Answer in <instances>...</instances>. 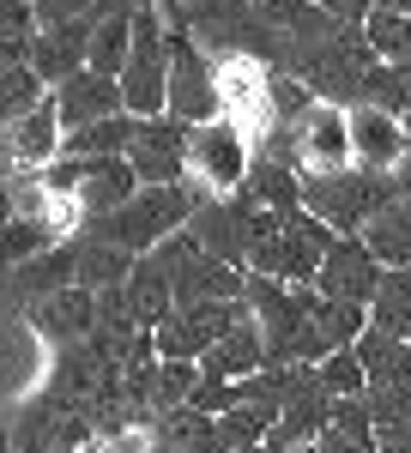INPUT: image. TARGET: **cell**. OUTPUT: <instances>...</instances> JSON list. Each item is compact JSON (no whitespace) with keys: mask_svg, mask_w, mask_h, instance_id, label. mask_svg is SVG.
<instances>
[{"mask_svg":"<svg viewBox=\"0 0 411 453\" xmlns=\"http://www.w3.org/2000/svg\"><path fill=\"white\" fill-rule=\"evenodd\" d=\"M363 405H369V418H376V429L411 423V375H406V381H376L369 393H363Z\"/></svg>","mask_w":411,"mask_h":453,"instance_id":"obj_28","label":"cell"},{"mask_svg":"<svg viewBox=\"0 0 411 453\" xmlns=\"http://www.w3.org/2000/svg\"><path fill=\"white\" fill-rule=\"evenodd\" d=\"M91 36H97V19H67V25H43L31 42V67L43 73V85H67L79 67H91Z\"/></svg>","mask_w":411,"mask_h":453,"instance_id":"obj_11","label":"cell"},{"mask_svg":"<svg viewBox=\"0 0 411 453\" xmlns=\"http://www.w3.org/2000/svg\"><path fill=\"white\" fill-rule=\"evenodd\" d=\"M55 242H73V236H61L55 224H43V218H6V260L19 266V260H36L43 248Z\"/></svg>","mask_w":411,"mask_h":453,"instance_id":"obj_26","label":"cell"},{"mask_svg":"<svg viewBox=\"0 0 411 453\" xmlns=\"http://www.w3.org/2000/svg\"><path fill=\"white\" fill-rule=\"evenodd\" d=\"M61 151H67V121H61V104L55 97L43 109H31V115H19V121H6V164H12V175L49 170Z\"/></svg>","mask_w":411,"mask_h":453,"instance_id":"obj_9","label":"cell"},{"mask_svg":"<svg viewBox=\"0 0 411 453\" xmlns=\"http://www.w3.org/2000/svg\"><path fill=\"white\" fill-rule=\"evenodd\" d=\"M399 73H406V85H411V61H406V67H399Z\"/></svg>","mask_w":411,"mask_h":453,"instance_id":"obj_34","label":"cell"},{"mask_svg":"<svg viewBox=\"0 0 411 453\" xmlns=\"http://www.w3.org/2000/svg\"><path fill=\"white\" fill-rule=\"evenodd\" d=\"M128 115H170V25L164 6H139L134 19V55L121 67Z\"/></svg>","mask_w":411,"mask_h":453,"instance_id":"obj_4","label":"cell"},{"mask_svg":"<svg viewBox=\"0 0 411 453\" xmlns=\"http://www.w3.org/2000/svg\"><path fill=\"white\" fill-rule=\"evenodd\" d=\"M194 206H200V194H194L188 181H175V188H139L128 206L109 211V218H97L91 230L109 236V242H121L128 254H151V248L170 242L175 230H188Z\"/></svg>","mask_w":411,"mask_h":453,"instance_id":"obj_2","label":"cell"},{"mask_svg":"<svg viewBox=\"0 0 411 453\" xmlns=\"http://www.w3.org/2000/svg\"><path fill=\"white\" fill-rule=\"evenodd\" d=\"M267 369V333H260V320L248 314L230 339H218V345L200 357V375L212 381H248V375H260Z\"/></svg>","mask_w":411,"mask_h":453,"instance_id":"obj_16","label":"cell"},{"mask_svg":"<svg viewBox=\"0 0 411 453\" xmlns=\"http://www.w3.org/2000/svg\"><path fill=\"white\" fill-rule=\"evenodd\" d=\"M73 248H79V284L85 290H109V284H128L139 266V254H128L121 242H109V236H97L91 224L73 236Z\"/></svg>","mask_w":411,"mask_h":453,"instance_id":"obj_17","label":"cell"},{"mask_svg":"<svg viewBox=\"0 0 411 453\" xmlns=\"http://www.w3.org/2000/svg\"><path fill=\"white\" fill-rule=\"evenodd\" d=\"M321 381H327L333 399H363V393H369V369H363L357 350H333V357L321 363Z\"/></svg>","mask_w":411,"mask_h":453,"instance_id":"obj_27","label":"cell"},{"mask_svg":"<svg viewBox=\"0 0 411 453\" xmlns=\"http://www.w3.org/2000/svg\"><path fill=\"white\" fill-rule=\"evenodd\" d=\"M248 170H254V140L242 134L230 115L194 127V140H188V188L200 200H230V194H242L248 188Z\"/></svg>","mask_w":411,"mask_h":453,"instance_id":"obj_3","label":"cell"},{"mask_svg":"<svg viewBox=\"0 0 411 453\" xmlns=\"http://www.w3.org/2000/svg\"><path fill=\"white\" fill-rule=\"evenodd\" d=\"M158 448H175V453H224L218 441V418H206L194 405H182L170 418L158 423Z\"/></svg>","mask_w":411,"mask_h":453,"instance_id":"obj_22","label":"cell"},{"mask_svg":"<svg viewBox=\"0 0 411 453\" xmlns=\"http://www.w3.org/2000/svg\"><path fill=\"white\" fill-rule=\"evenodd\" d=\"M363 36H369V49H376L381 61H393V67H406V61H411V12L376 6L369 25H363Z\"/></svg>","mask_w":411,"mask_h":453,"instance_id":"obj_23","label":"cell"},{"mask_svg":"<svg viewBox=\"0 0 411 453\" xmlns=\"http://www.w3.org/2000/svg\"><path fill=\"white\" fill-rule=\"evenodd\" d=\"M55 104H61V121H67V134L91 127V121H109V115H128L121 79H109V73H97V67H79L67 85H55Z\"/></svg>","mask_w":411,"mask_h":453,"instance_id":"obj_12","label":"cell"},{"mask_svg":"<svg viewBox=\"0 0 411 453\" xmlns=\"http://www.w3.org/2000/svg\"><path fill=\"white\" fill-rule=\"evenodd\" d=\"M242 320H248V303H182L170 309L158 326H151V339H158V357H170V363H200L206 350L218 345V339H230Z\"/></svg>","mask_w":411,"mask_h":453,"instance_id":"obj_6","label":"cell"},{"mask_svg":"<svg viewBox=\"0 0 411 453\" xmlns=\"http://www.w3.org/2000/svg\"><path fill=\"white\" fill-rule=\"evenodd\" d=\"M376 453H411V423H393V429H376Z\"/></svg>","mask_w":411,"mask_h":453,"instance_id":"obj_30","label":"cell"},{"mask_svg":"<svg viewBox=\"0 0 411 453\" xmlns=\"http://www.w3.org/2000/svg\"><path fill=\"white\" fill-rule=\"evenodd\" d=\"M381 279H387V266L376 260V248L363 242V236H339L333 254L321 260V273H314V290L321 296H339V303H376Z\"/></svg>","mask_w":411,"mask_h":453,"instance_id":"obj_8","label":"cell"},{"mask_svg":"<svg viewBox=\"0 0 411 453\" xmlns=\"http://www.w3.org/2000/svg\"><path fill=\"white\" fill-rule=\"evenodd\" d=\"M170 115L188 121V127L224 115V104H218V55L175 19H170Z\"/></svg>","mask_w":411,"mask_h":453,"instance_id":"obj_5","label":"cell"},{"mask_svg":"<svg viewBox=\"0 0 411 453\" xmlns=\"http://www.w3.org/2000/svg\"><path fill=\"white\" fill-rule=\"evenodd\" d=\"M363 242L376 248L381 266H411V200H406V194H399L393 206H381L376 218H369Z\"/></svg>","mask_w":411,"mask_h":453,"instance_id":"obj_21","label":"cell"},{"mask_svg":"<svg viewBox=\"0 0 411 453\" xmlns=\"http://www.w3.org/2000/svg\"><path fill=\"white\" fill-rule=\"evenodd\" d=\"M79 164H85V175H79V194H73V200H79V211H85V224L121 211L139 188H145L128 157H79Z\"/></svg>","mask_w":411,"mask_h":453,"instance_id":"obj_13","label":"cell"},{"mask_svg":"<svg viewBox=\"0 0 411 453\" xmlns=\"http://www.w3.org/2000/svg\"><path fill=\"white\" fill-rule=\"evenodd\" d=\"M393 188H399V194H406V200H411V151H406V157H399V170H393Z\"/></svg>","mask_w":411,"mask_h":453,"instance_id":"obj_31","label":"cell"},{"mask_svg":"<svg viewBox=\"0 0 411 453\" xmlns=\"http://www.w3.org/2000/svg\"><path fill=\"white\" fill-rule=\"evenodd\" d=\"M314 448L321 453H376V418H369V405L363 399H339L333 423L314 435Z\"/></svg>","mask_w":411,"mask_h":453,"instance_id":"obj_20","label":"cell"},{"mask_svg":"<svg viewBox=\"0 0 411 453\" xmlns=\"http://www.w3.org/2000/svg\"><path fill=\"white\" fill-rule=\"evenodd\" d=\"M79 284V248L73 242H55L43 248L36 260H19L12 266V296L31 309V303H43V296H55V290H73Z\"/></svg>","mask_w":411,"mask_h":453,"instance_id":"obj_15","label":"cell"},{"mask_svg":"<svg viewBox=\"0 0 411 453\" xmlns=\"http://www.w3.org/2000/svg\"><path fill=\"white\" fill-rule=\"evenodd\" d=\"M237 453H291V448H278L273 435H267V441H254V448H237Z\"/></svg>","mask_w":411,"mask_h":453,"instance_id":"obj_32","label":"cell"},{"mask_svg":"<svg viewBox=\"0 0 411 453\" xmlns=\"http://www.w3.org/2000/svg\"><path fill=\"white\" fill-rule=\"evenodd\" d=\"M25 320H31V326H36V333H43V339H49L55 350L85 345V339L97 333V290H85V284H73V290H55V296L31 303V309H25Z\"/></svg>","mask_w":411,"mask_h":453,"instance_id":"obj_10","label":"cell"},{"mask_svg":"<svg viewBox=\"0 0 411 453\" xmlns=\"http://www.w3.org/2000/svg\"><path fill=\"white\" fill-rule=\"evenodd\" d=\"M248 194H254V200H260L267 211H278V218H291V211H308V206H303V170H297V164H284V157H267V151H254Z\"/></svg>","mask_w":411,"mask_h":453,"instance_id":"obj_18","label":"cell"},{"mask_svg":"<svg viewBox=\"0 0 411 453\" xmlns=\"http://www.w3.org/2000/svg\"><path fill=\"white\" fill-rule=\"evenodd\" d=\"M393 200H399L393 175L363 170V164H351V170H327V175H303V206L314 211L321 224H333L339 236H363L369 218H376L381 206H393Z\"/></svg>","mask_w":411,"mask_h":453,"instance_id":"obj_1","label":"cell"},{"mask_svg":"<svg viewBox=\"0 0 411 453\" xmlns=\"http://www.w3.org/2000/svg\"><path fill=\"white\" fill-rule=\"evenodd\" d=\"M55 97L49 85H43V73L36 67H0V115L6 121H19V115H31Z\"/></svg>","mask_w":411,"mask_h":453,"instance_id":"obj_25","label":"cell"},{"mask_svg":"<svg viewBox=\"0 0 411 453\" xmlns=\"http://www.w3.org/2000/svg\"><path fill=\"white\" fill-rule=\"evenodd\" d=\"M188 405L206 411V418H224V411H237V405H242V393H237V381H212V375H200V387H194Z\"/></svg>","mask_w":411,"mask_h":453,"instance_id":"obj_29","label":"cell"},{"mask_svg":"<svg viewBox=\"0 0 411 453\" xmlns=\"http://www.w3.org/2000/svg\"><path fill=\"white\" fill-rule=\"evenodd\" d=\"M134 6H170V0H134Z\"/></svg>","mask_w":411,"mask_h":453,"instance_id":"obj_33","label":"cell"},{"mask_svg":"<svg viewBox=\"0 0 411 453\" xmlns=\"http://www.w3.org/2000/svg\"><path fill=\"white\" fill-rule=\"evenodd\" d=\"M188 140H194L188 121H175V115H139L128 164L139 170L145 188H175V181H188Z\"/></svg>","mask_w":411,"mask_h":453,"instance_id":"obj_7","label":"cell"},{"mask_svg":"<svg viewBox=\"0 0 411 453\" xmlns=\"http://www.w3.org/2000/svg\"><path fill=\"white\" fill-rule=\"evenodd\" d=\"M128 296H134L139 326H158V320L175 309V273H170V260H164L158 248H151V254H139L134 279H128Z\"/></svg>","mask_w":411,"mask_h":453,"instance_id":"obj_19","label":"cell"},{"mask_svg":"<svg viewBox=\"0 0 411 453\" xmlns=\"http://www.w3.org/2000/svg\"><path fill=\"white\" fill-rule=\"evenodd\" d=\"M351 145H357V164L363 170H381V175H393L399 157L411 151L406 121L387 115V109H351Z\"/></svg>","mask_w":411,"mask_h":453,"instance_id":"obj_14","label":"cell"},{"mask_svg":"<svg viewBox=\"0 0 411 453\" xmlns=\"http://www.w3.org/2000/svg\"><path fill=\"white\" fill-rule=\"evenodd\" d=\"M194 387H200V363H158V375H151V411H158V423L170 418V411H182L188 399H194Z\"/></svg>","mask_w":411,"mask_h":453,"instance_id":"obj_24","label":"cell"}]
</instances>
